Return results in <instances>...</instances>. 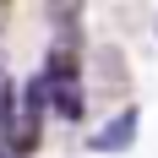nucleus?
<instances>
[{
	"label": "nucleus",
	"instance_id": "f257e3e1",
	"mask_svg": "<svg viewBox=\"0 0 158 158\" xmlns=\"http://www.w3.org/2000/svg\"><path fill=\"white\" fill-rule=\"evenodd\" d=\"M44 93H49V109L60 120H82V65H77V49L65 38L44 60Z\"/></svg>",
	"mask_w": 158,
	"mask_h": 158
},
{
	"label": "nucleus",
	"instance_id": "f03ea898",
	"mask_svg": "<svg viewBox=\"0 0 158 158\" xmlns=\"http://www.w3.org/2000/svg\"><path fill=\"white\" fill-rule=\"evenodd\" d=\"M136 120H142L136 109H120L109 126H98L93 131V153H120V147H131L136 142Z\"/></svg>",
	"mask_w": 158,
	"mask_h": 158
},
{
	"label": "nucleus",
	"instance_id": "7ed1b4c3",
	"mask_svg": "<svg viewBox=\"0 0 158 158\" xmlns=\"http://www.w3.org/2000/svg\"><path fill=\"white\" fill-rule=\"evenodd\" d=\"M77 11H82V0H49V16L60 22V38L65 44H77L71 33H77Z\"/></svg>",
	"mask_w": 158,
	"mask_h": 158
},
{
	"label": "nucleus",
	"instance_id": "20e7f679",
	"mask_svg": "<svg viewBox=\"0 0 158 158\" xmlns=\"http://www.w3.org/2000/svg\"><path fill=\"white\" fill-rule=\"evenodd\" d=\"M11 120H16V93H11V77L0 71V142H11Z\"/></svg>",
	"mask_w": 158,
	"mask_h": 158
},
{
	"label": "nucleus",
	"instance_id": "39448f33",
	"mask_svg": "<svg viewBox=\"0 0 158 158\" xmlns=\"http://www.w3.org/2000/svg\"><path fill=\"white\" fill-rule=\"evenodd\" d=\"M153 33H158V27H153Z\"/></svg>",
	"mask_w": 158,
	"mask_h": 158
}]
</instances>
